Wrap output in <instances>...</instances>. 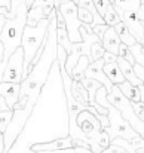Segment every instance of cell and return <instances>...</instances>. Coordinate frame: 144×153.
I'll return each instance as SVG.
<instances>
[{"instance_id":"cell-1","label":"cell","mask_w":144,"mask_h":153,"mask_svg":"<svg viewBox=\"0 0 144 153\" xmlns=\"http://www.w3.org/2000/svg\"><path fill=\"white\" fill-rule=\"evenodd\" d=\"M56 19L55 16L50 18L48 27V33H46V43L43 52L39 58V61L36 62V65L31 68V71L28 73V76L19 83V98L28 97L30 94L34 92H40L45 86V83L48 82L50 68L53 65V62L56 61Z\"/></svg>"},{"instance_id":"cell-2","label":"cell","mask_w":144,"mask_h":153,"mask_svg":"<svg viewBox=\"0 0 144 153\" xmlns=\"http://www.w3.org/2000/svg\"><path fill=\"white\" fill-rule=\"evenodd\" d=\"M50 22L49 19H42L37 25L30 27L25 25L24 31H22V39H21V48L24 51V65H22V80L28 76V68L30 64L33 62L34 56L37 51L42 48V45L45 43L46 39V33H48V27Z\"/></svg>"},{"instance_id":"cell-3","label":"cell","mask_w":144,"mask_h":153,"mask_svg":"<svg viewBox=\"0 0 144 153\" xmlns=\"http://www.w3.org/2000/svg\"><path fill=\"white\" fill-rule=\"evenodd\" d=\"M40 98V92H34L30 94L27 97V104L22 108H13V114L12 119L7 125V128L3 132V153H9L12 149V146L15 144V141L18 140V137L21 135V132L24 131L27 120L30 119V116L33 114V110L36 108V104Z\"/></svg>"},{"instance_id":"cell-4","label":"cell","mask_w":144,"mask_h":153,"mask_svg":"<svg viewBox=\"0 0 144 153\" xmlns=\"http://www.w3.org/2000/svg\"><path fill=\"white\" fill-rule=\"evenodd\" d=\"M107 101L110 102V104L122 114V117L129 123V126L144 140V120H141V119L134 113L132 102L129 101V100L119 91V88H117L116 85H113L111 91L107 94Z\"/></svg>"},{"instance_id":"cell-5","label":"cell","mask_w":144,"mask_h":153,"mask_svg":"<svg viewBox=\"0 0 144 153\" xmlns=\"http://www.w3.org/2000/svg\"><path fill=\"white\" fill-rule=\"evenodd\" d=\"M107 110H108V114H107V117H108V126H107L104 131L107 132L110 141L114 140V138H123V140H128V141H129V140H132V138L140 137V135L129 126V123L122 117V114H120L113 105H110Z\"/></svg>"},{"instance_id":"cell-6","label":"cell","mask_w":144,"mask_h":153,"mask_svg":"<svg viewBox=\"0 0 144 153\" xmlns=\"http://www.w3.org/2000/svg\"><path fill=\"white\" fill-rule=\"evenodd\" d=\"M59 12L62 15V19L65 22V30L68 34V39L71 43H80L82 37L79 33V28L82 25V22L77 18V4L73 1L64 3L59 6Z\"/></svg>"},{"instance_id":"cell-7","label":"cell","mask_w":144,"mask_h":153,"mask_svg":"<svg viewBox=\"0 0 144 153\" xmlns=\"http://www.w3.org/2000/svg\"><path fill=\"white\" fill-rule=\"evenodd\" d=\"M22 65H24V51H22V48H18L7 59L1 82L21 83L22 82Z\"/></svg>"},{"instance_id":"cell-8","label":"cell","mask_w":144,"mask_h":153,"mask_svg":"<svg viewBox=\"0 0 144 153\" xmlns=\"http://www.w3.org/2000/svg\"><path fill=\"white\" fill-rule=\"evenodd\" d=\"M116 12L120 16V21L126 25V28L129 30V33L132 34V37L137 40V43H141L143 39V22L138 19L135 12H129V10H122L119 7H114Z\"/></svg>"},{"instance_id":"cell-9","label":"cell","mask_w":144,"mask_h":153,"mask_svg":"<svg viewBox=\"0 0 144 153\" xmlns=\"http://www.w3.org/2000/svg\"><path fill=\"white\" fill-rule=\"evenodd\" d=\"M74 143L73 138L68 137H62V138H55L49 143H36L30 146V150L34 153H42V152H56V150H67V149H73Z\"/></svg>"},{"instance_id":"cell-10","label":"cell","mask_w":144,"mask_h":153,"mask_svg":"<svg viewBox=\"0 0 144 153\" xmlns=\"http://www.w3.org/2000/svg\"><path fill=\"white\" fill-rule=\"evenodd\" d=\"M102 67H104V59H102V58L89 62L88 68L85 70V77H88V79H94V80H96V82H99V83L107 89V94H108V92L111 91L113 85H111V82L107 79V76L104 74Z\"/></svg>"},{"instance_id":"cell-11","label":"cell","mask_w":144,"mask_h":153,"mask_svg":"<svg viewBox=\"0 0 144 153\" xmlns=\"http://www.w3.org/2000/svg\"><path fill=\"white\" fill-rule=\"evenodd\" d=\"M0 97L4 98L9 108H13L15 104L19 101V83H0Z\"/></svg>"},{"instance_id":"cell-12","label":"cell","mask_w":144,"mask_h":153,"mask_svg":"<svg viewBox=\"0 0 144 153\" xmlns=\"http://www.w3.org/2000/svg\"><path fill=\"white\" fill-rule=\"evenodd\" d=\"M120 39L116 33V30L113 27H108L104 33V36L101 37V45L104 48L105 52H110V53H114L117 55V51H119V46H120Z\"/></svg>"},{"instance_id":"cell-13","label":"cell","mask_w":144,"mask_h":153,"mask_svg":"<svg viewBox=\"0 0 144 153\" xmlns=\"http://www.w3.org/2000/svg\"><path fill=\"white\" fill-rule=\"evenodd\" d=\"M43 3H45V0H34L33 4L28 7V12H27V25L34 27L42 19H45V16H43Z\"/></svg>"},{"instance_id":"cell-14","label":"cell","mask_w":144,"mask_h":153,"mask_svg":"<svg viewBox=\"0 0 144 153\" xmlns=\"http://www.w3.org/2000/svg\"><path fill=\"white\" fill-rule=\"evenodd\" d=\"M116 62H117V65H119V68H120V71H122V74H123V77H125L126 82H129V83L134 85V86H140V85H143L141 80L137 77V74H135V71H134V67H132L126 59L117 56Z\"/></svg>"},{"instance_id":"cell-15","label":"cell","mask_w":144,"mask_h":153,"mask_svg":"<svg viewBox=\"0 0 144 153\" xmlns=\"http://www.w3.org/2000/svg\"><path fill=\"white\" fill-rule=\"evenodd\" d=\"M82 55L86 56L85 48H83V43H82V42H80V43H71V51H70V53H68L67 61H65V65H64V68H65V71H67L68 74L71 73L73 67L77 64V61H79V58H80Z\"/></svg>"},{"instance_id":"cell-16","label":"cell","mask_w":144,"mask_h":153,"mask_svg":"<svg viewBox=\"0 0 144 153\" xmlns=\"http://www.w3.org/2000/svg\"><path fill=\"white\" fill-rule=\"evenodd\" d=\"M104 74L107 76V79L111 82V85H120L125 82V77L117 65V62H110V64H104L102 67Z\"/></svg>"},{"instance_id":"cell-17","label":"cell","mask_w":144,"mask_h":153,"mask_svg":"<svg viewBox=\"0 0 144 153\" xmlns=\"http://www.w3.org/2000/svg\"><path fill=\"white\" fill-rule=\"evenodd\" d=\"M89 62H91V59H89L88 56L82 55V56L79 58L77 64L73 67V70H71V73H70L71 80H74V82H82V80L85 79V70L88 68Z\"/></svg>"},{"instance_id":"cell-18","label":"cell","mask_w":144,"mask_h":153,"mask_svg":"<svg viewBox=\"0 0 144 153\" xmlns=\"http://www.w3.org/2000/svg\"><path fill=\"white\" fill-rule=\"evenodd\" d=\"M117 88H119V91L129 100L131 102H138L141 101V97H140V91H138V88L137 86H134V85H131L129 82H123V83H120V85H116Z\"/></svg>"},{"instance_id":"cell-19","label":"cell","mask_w":144,"mask_h":153,"mask_svg":"<svg viewBox=\"0 0 144 153\" xmlns=\"http://www.w3.org/2000/svg\"><path fill=\"white\" fill-rule=\"evenodd\" d=\"M113 28L116 30V33H117V36H119L120 42H122L123 45H126L128 48H131V46H134V45L137 43V40L132 37V34L129 33V30L126 28V25H125L122 21H120V22H117Z\"/></svg>"},{"instance_id":"cell-20","label":"cell","mask_w":144,"mask_h":153,"mask_svg":"<svg viewBox=\"0 0 144 153\" xmlns=\"http://www.w3.org/2000/svg\"><path fill=\"white\" fill-rule=\"evenodd\" d=\"M70 91H71V95L76 101H79L80 104H85V105H89L88 101V91L83 88V85L80 82H74L71 80V86H70Z\"/></svg>"},{"instance_id":"cell-21","label":"cell","mask_w":144,"mask_h":153,"mask_svg":"<svg viewBox=\"0 0 144 153\" xmlns=\"http://www.w3.org/2000/svg\"><path fill=\"white\" fill-rule=\"evenodd\" d=\"M56 43L58 46H61L64 51L67 52V55L71 51V42L68 39V34H67V30L65 28H56Z\"/></svg>"},{"instance_id":"cell-22","label":"cell","mask_w":144,"mask_h":153,"mask_svg":"<svg viewBox=\"0 0 144 153\" xmlns=\"http://www.w3.org/2000/svg\"><path fill=\"white\" fill-rule=\"evenodd\" d=\"M114 7H119L122 10H129V12H137L138 7L141 6L140 0H114L113 1Z\"/></svg>"},{"instance_id":"cell-23","label":"cell","mask_w":144,"mask_h":153,"mask_svg":"<svg viewBox=\"0 0 144 153\" xmlns=\"http://www.w3.org/2000/svg\"><path fill=\"white\" fill-rule=\"evenodd\" d=\"M102 19H104V22H105L108 27H114L117 22H120V16H119V13L116 12V9H114L113 3H111V4H108V7H107V10H105V13H104Z\"/></svg>"},{"instance_id":"cell-24","label":"cell","mask_w":144,"mask_h":153,"mask_svg":"<svg viewBox=\"0 0 144 153\" xmlns=\"http://www.w3.org/2000/svg\"><path fill=\"white\" fill-rule=\"evenodd\" d=\"M104 52L105 51H104L101 42H95V43L91 46V49H89V58H91V62H92V61H96V59H101L102 55H104Z\"/></svg>"},{"instance_id":"cell-25","label":"cell","mask_w":144,"mask_h":153,"mask_svg":"<svg viewBox=\"0 0 144 153\" xmlns=\"http://www.w3.org/2000/svg\"><path fill=\"white\" fill-rule=\"evenodd\" d=\"M12 114H13V110H4V111H0V134L4 132V129L7 128L10 119H12Z\"/></svg>"},{"instance_id":"cell-26","label":"cell","mask_w":144,"mask_h":153,"mask_svg":"<svg viewBox=\"0 0 144 153\" xmlns=\"http://www.w3.org/2000/svg\"><path fill=\"white\" fill-rule=\"evenodd\" d=\"M77 18H79V21L82 24H89L91 25L94 22L92 13L89 10H86V9H82V7H77Z\"/></svg>"},{"instance_id":"cell-27","label":"cell","mask_w":144,"mask_h":153,"mask_svg":"<svg viewBox=\"0 0 144 153\" xmlns=\"http://www.w3.org/2000/svg\"><path fill=\"white\" fill-rule=\"evenodd\" d=\"M92 1H94V4H95V9L99 16H104V13H105L108 4H111V1H108V0H92Z\"/></svg>"},{"instance_id":"cell-28","label":"cell","mask_w":144,"mask_h":153,"mask_svg":"<svg viewBox=\"0 0 144 153\" xmlns=\"http://www.w3.org/2000/svg\"><path fill=\"white\" fill-rule=\"evenodd\" d=\"M91 28H92L94 34L101 40V37L104 36V33H105V30L108 28V25H107V24H92Z\"/></svg>"},{"instance_id":"cell-29","label":"cell","mask_w":144,"mask_h":153,"mask_svg":"<svg viewBox=\"0 0 144 153\" xmlns=\"http://www.w3.org/2000/svg\"><path fill=\"white\" fill-rule=\"evenodd\" d=\"M132 108H134V113L144 120V102L143 101H138V102H132Z\"/></svg>"},{"instance_id":"cell-30","label":"cell","mask_w":144,"mask_h":153,"mask_svg":"<svg viewBox=\"0 0 144 153\" xmlns=\"http://www.w3.org/2000/svg\"><path fill=\"white\" fill-rule=\"evenodd\" d=\"M126 150L123 149V147H120V146H117V144H114V143H110V146L107 147V149H104L101 153H125Z\"/></svg>"},{"instance_id":"cell-31","label":"cell","mask_w":144,"mask_h":153,"mask_svg":"<svg viewBox=\"0 0 144 153\" xmlns=\"http://www.w3.org/2000/svg\"><path fill=\"white\" fill-rule=\"evenodd\" d=\"M132 67H134V71H135L137 77L141 80V83H143V86H144V68L141 67V65H140V64H137V62H135Z\"/></svg>"},{"instance_id":"cell-32","label":"cell","mask_w":144,"mask_h":153,"mask_svg":"<svg viewBox=\"0 0 144 153\" xmlns=\"http://www.w3.org/2000/svg\"><path fill=\"white\" fill-rule=\"evenodd\" d=\"M102 59H104V64L116 62V59H117V55H114V53H110V52H104V55H102Z\"/></svg>"},{"instance_id":"cell-33","label":"cell","mask_w":144,"mask_h":153,"mask_svg":"<svg viewBox=\"0 0 144 153\" xmlns=\"http://www.w3.org/2000/svg\"><path fill=\"white\" fill-rule=\"evenodd\" d=\"M135 13H137V16H138V19H140V21H141V22H143V24H144V4H141V6L138 7V10H137Z\"/></svg>"},{"instance_id":"cell-34","label":"cell","mask_w":144,"mask_h":153,"mask_svg":"<svg viewBox=\"0 0 144 153\" xmlns=\"http://www.w3.org/2000/svg\"><path fill=\"white\" fill-rule=\"evenodd\" d=\"M4 110H10V108L7 107V104H6V101H4V98L0 97V111H4Z\"/></svg>"},{"instance_id":"cell-35","label":"cell","mask_w":144,"mask_h":153,"mask_svg":"<svg viewBox=\"0 0 144 153\" xmlns=\"http://www.w3.org/2000/svg\"><path fill=\"white\" fill-rule=\"evenodd\" d=\"M73 150L76 153H94L91 149H85V147H74Z\"/></svg>"},{"instance_id":"cell-36","label":"cell","mask_w":144,"mask_h":153,"mask_svg":"<svg viewBox=\"0 0 144 153\" xmlns=\"http://www.w3.org/2000/svg\"><path fill=\"white\" fill-rule=\"evenodd\" d=\"M0 7H6L10 10V0H0Z\"/></svg>"},{"instance_id":"cell-37","label":"cell","mask_w":144,"mask_h":153,"mask_svg":"<svg viewBox=\"0 0 144 153\" xmlns=\"http://www.w3.org/2000/svg\"><path fill=\"white\" fill-rule=\"evenodd\" d=\"M4 22H6V18L0 13V36H1V30H3V27H4Z\"/></svg>"},{"instance_id":"cell-38","label":"cell","mask_w":144,"mask_h":153,"mask_svg":"<svg viewBox=\"0 0 144 153\" xmlns=\"http://www.w3.org/2000/svg\"><path fill=\"white\" fill-rule=\"evenodd\" d=\"M3 53H4V48H3V43L0 42V62L3 61Z\"/></svg>"},{"instance_id":"cell-39","label":"cell","mask_w":144,"mask_h":153,"mask_svg":"<svg viewBox=\"0 0 144 153\" xmlns=\"http://www.w3.org/2000/svg\"><path fill=\"white\" fill-rule=\"evenodd\" d=\"M3 149H4V146H3V134H0V153H3Z\"/></svg>"},{"instance_id":"cell-40","label":"cell","mask_w":144,"mask_h":153,"mask_svg":"<svg viewBox=\"0 0 144 153\" xmlns=\"http://www.w3.org/2000/svg\"><path fill=\"white\" fill-rule=\"evenodd\" d=\"M137 153H144V147H141V149H138V150H137Z\"/></svg>"},{"instance_id":"cell-41","label":"cell","mask_w":144,"mask_h":153,"mask_svg":"<svg viewBox=\"0 0 144 153\" xmlns=\"http://www.w3.org/2000/svg\"><path fill=\"white\" fill-rule=\"evenodd\" d=\"M71 1H73V3H77V1H79V0H71Z\"/></svg>"},{"instance_id":"cell-42","label":"cell","mask_w":144,"mask_h":153,"mask_svg":"<svg viewBox=\"0 0 144 153\" xmlns=\"http://www.w3.org/2000/svg\"><path fill=\"white\" fill-rule=\"evenodd\" d=\"M140 1H141V4H144V0H140Z\"/></svg>"},{"instance_id":"cell-43","label":"cell","mask_w":144,"mask_h":153,"mask_svg":"<svg viewBox=\"0 0 144 153\" xmlns=\"http://www.w3.org/2000/svg\"><path fill=\"white\" fill-rule=\"evenodd\" d=\"M141 48H143V46H141ZM141 51H143V55H144V48H143V49H141Z\"/></svg>"},{"instance_id":"cell-44","label":"cell","mask_w":144,"mask_h":153,"mask_svg":"<svg viewBox=\"0 0 144 153\" xmlns=\"http://www.w3.org/2000/svg\"><path fill=\"white\" fill-rule=\"evenodd\" d=\"M108 1H111V3H113V1H114V0H108Z\"/></svg>"}]
</instances>
